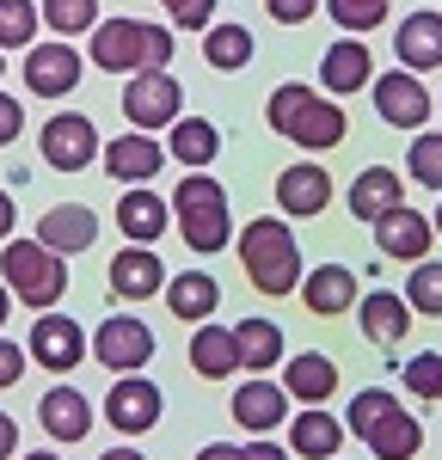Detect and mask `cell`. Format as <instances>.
Here are the masks:
<instances>
[{
  "mask_svg": "<svg viewBox=\"0 0 442 460\" xmlns=\"http://www.w3.org/2000/svg\"><path fill=\"white\" fill-rule=\"evenodd\" d=\"M283 393H295L301 405H326L332 393H338V362L320 350L283 356Z\"/></svg>",
  "mask_w": 442,
  "mask_h": 460,
  "instance_id": "cell-23",
  "label": "cell"
},
{
  "mask_svg": "<svg viewBox=\"0 0 442 460\" xmlns=\"http://www.w3.org/2000/svg\"><path fill=\"white\" fill-rule=\"evenodd\" d=\"M264 123H270L283 142L314 147V154L338 147V142H344V129H350L344 105L320 99V93H314V86H301V80H289V86H277V93H270V105H264Z\"/></svg>",
  "mask_w": 442,
  "mask_h": 460,
  "instance_id": "cell-1",
  "label": "cell"
},
{
  "mask_svg": "<svg viewBox=\"0 0 442 460\" xmlns=\"http://www.w3.org/2000/svg\"><path fill=\"white\" fill-rule=\"evenodd\" d=\"M37 240L49 252H62V258H74V252L99 246V215L86 209V203H56V209H43V221H37Z\"/></svg>",
  "mask_w": 442,
  "mask_h": 460,
  "instance_id": "cell-17",
  "label": "cell"
},
{
  "mask_svg": "<svg viewBox=\"0 0 442 460\" xmlns=\"http://www.w3.org/2000/svg\"><path fill=\"white\" fill-rule=\"evenodd\" d=\"M430 227H437V234H442V197H437V215H430Z\"/></svg>",
  "mask_w": 442,
  "mask_h": 460,
  "instance_id": "cell-51",
  "label": "cell"
},
{
  "mask_svg": "<svg viewBox=\"0 0 442 460\" xmlns=\"http://www.w3.org/2000/svg\"><path fill=\"white\" fill-rule=\"evenodd\" d=\"M99 460H147L142 448H110V455H99Z\"/></svg>",
  "mask_w": 442,
  "mask_h": 460,
  "instance_id": "cell-49",
  "label": "cell"
},
{
  "mask_svg": "<svg viewBox=\"0 0 442 460\" xmlns=\"http://www.w3.org/2000/svg\"><path fill=\"white\" fill-rule=\"evenodd\" d=\"M301 301H307V314H320V319L344 314V307L357 301V277H350L344 264H320V270L301 277Z\"/></svg>",
  "mask_w": 442,
  "mask_h": 460,
  "instance_id": "cell-27",
  "label": "cell"
},
{
  "mask_svg": "<svg viewBox=\"0 0 442 460\" xmlns=\"http://www.w3.org/2000/svg\"><path fill=\"white\" fill-rule=\"evenodd\" d=\"M6 314H13V295L0 288V332H6Z\"/></svg>",
  "mask_w": 442,
  "mask_h": 460,
  "instance_id": "cell-50",
  "label": "cell"
},
{
  "mask_svg": "<svg viewBox=\"0 0 442 460\" xmlns=\"http://www.w3.org/2000/svg\"><path fill=\"white\" fill-rule=\"evenodd\" d=\"M387 411H400V399H393V393H381V387H368V393H357V399H350V411H344V424H350V436L363 442V436H368L375 424H381Z\"/></svg>",
  "mask_w": 442,
  "mask_h": 460,
  "instance_id": "cell-38",
  "label": "cell"
},
{
  "mask_svg": "<svg viewBox=\"0 0 442 460\" xmlns=\"http://www.w3.org/2000/svg\"><path fill=\"white\" fill-rule=\"evenodd\" d=\"M197 460H246V455H240L234 442H209V448H203V455H197Z\"/></svg>",
  "mask_w": 442,
  "mask_h": 460,
  "instance_id": "cell-48",
  "label": "cell"
},
{
  "mask_svg": "<svg viewBox=\"0 0 442 460\" xmlns=\"http://www.w3.org/2000/svg\"><path fill=\"white\" fill-rule=\"evenodd\" d=\"M43 160L56 166V172H86L93 160H99V129H93V117H80V111H56L49 123H43Z\"/></svg>",
  "mask_w": 442,
  "mask_h": 460,
  "instance_id": "cell-7",
  "label": "cell"
},
{
  "mask_svg": "<svg viewBox=\"0 0 442 460\" xmlns=\"http://www.w3.org/2000/svg\"><path fill=\"white\" fill-rule=\"evenodd\" d=\"M37 424L49 442H86V429H93V399L80 387H49L37 399Z\"/></svg>",
  "mask_w": 442,
  "mask_h": 460,
  "instance_id": "cell-14",
  "label": "cell"
},
{
  "mask_svg": "<svg viewBox=\"0 0 442 460\" xmlns=\"http://www.w3.org/2000/svg\"><path fill=\"white\" fill-rule=\"evenodd\" d=\"M166 227H172V203L154 197L147 184H129V197H117V234L129 246H154Z\"/></svg>",
  "mask_w": 442,
  "mask_h": 460,
  "instance_id": "cell-12",
  "label": "cell"
},
{
  "mask_svg": "<svg viewBox=\"0 0 442 460\" xmlns=\"http://www.w3.org/2000/svg\"><path fill=\"white\" fill-rule=\"evenodd\" d=\"M31 362H43L49 375H74L86 356H93V344H86V332L74 325L68 314H37V325H31Z\"/></svg>",
  "mask_w": 442,
  "mask_h": 460,
  "instance_id": "cell-9",
  "label": "cell"
},
{
  "mask_svg": "<svg viewBox=\"0 0 442 460\" xmlns=\"http://www.w3.org/2000/svg\"><path fill=\"white\" fill-rule=\"evenodd\" d=\"M363 442L375 448V460H411L418 448H424V424H418V418H411V411L400 405V411H387L381 424L368 429Z\"/></svg>",
  "mask_w": 442,
  "mask_h": 460,
  "instance_id": "cell-29",
  "label": "cell"
},
{
  "mask_svg": "<svg viewBox=\"0 0 442 460\" xmlns=\"http://www.w3.org/2000/svg\"><path fill=\"white\" fill-rule=\"evenodd\" d=\"M160 411H166V399H160V387L142 381V375H123V381L105 393V424L117 429V436H147V429L160 424Z\"/></svg>",
  "mask_w": 442,
  "mask_h": 460,
  "instance_id": "cell-11",
  "label": "cell"
},
{
  "mask_svg": "<svg viewBox=\"0 0 442 460\" xmlns=\"http://www.w3.org/2000/svg\"><path fill=\"white\" fill-rule=\"evenodd\" d=\"M0 74H6V62H0Z\"/></svg>",
  "mask_w": 442,
  "mask_h": 460,
  "instance_id": "cell-53",
  "label": "cell"
},
{
  "mask_svg": "<svg viewBox=\"0 0 442 460\" xmlns=\"http://www.w3.org/2000/svg\"><path fill=\"white\" fill-rule=\"evenodd\" d=\"M252 31H246V25H209V31H203V62H209V68L216 74H234V68H246V62H252Z\"/></svg>",
  "mask_w": 442,
  "mask_h": 460,
  "instance_id": "cell-33",
  "label": "cell"
},
{
  "mask_svg": "<svg viewBox=\"0 0 442 460\" xmlns=\"http://www.w3.org/2000/svg\"><path fill=\"white\" fill-rule=\"evenodd\" d=\"M25 362H31V356L19 350V344H6V338H0V387H13V381L25 375Z\"/></svg>",
  "mask_w": 442,
  "mask_h": 460,
  "instance_id": "cell-44",
  "label": "cell"
},
{
  "mask_svg": "<svg viewBox=\"0 0 442 460\" xmlns=\"http://www.w3.org/2000/svg\"><path fill=\"white\" fill-rule=\"evenodd\" d=\"M289 442L301 460H332L338 455V442H344V424L332 418V411H320V405H307L301 418L289 424Z\"/></svg>",
  "mask_w": 442,
  "mask_h": 460,
  "instance_id": "cell-30",
  "label": "cell"
},
{
  "mask_svg": "<svg viewBox=\"0 0 442 460\" xmlns=\"http://www.w3.org/2000/svg\"><path fill=\"white\" fill-rule=\"evenodd\" d=\"M405 166H411V178H418L424 190L442 197V136L437 129H418V142L405 147Z\"/></svg>",
  "mask_w": 442,
  "mask_h": 460,
  "instance_id": "cell-37",
  "label": "cell"
},
{
  "mask_svg": "<svg viewBox=\"0 0 442 460\" xmlns=\"http://www.w3.org/2000/svg\"><path fill=\"white\" fill-rule=\"evenodd\" d=\"M123 117L136 123V129H172L184 117V93H179V80L166 68H142V74H129V86H123Z\"/></svg>",
  "mask_w": 442,
  "mask_h": 460,
  "instance_id": "cell-6",
  "label": "cell"
},
{
  "mask_svg": "<svg viewBox=\"0 0 442 460\" xmlns=\"http://www.w3.org/2000/svg\"><path fill=\"white\" fill-rule=\"evenodd\" d=\"M37 13H43V25L56 37H80L99 25V0H43Z\"/></svg>",
  "mask_w": 442,
  "mask_h": 460,
  "instance_id": "cell-35",
  "label": "cell"
},
{
  "mask_svg": "<svg viewBox=\"0 0 442 460\" xmlns=\"http://www.w3.org/2000/svg\"><path fill=\"white\" fill-rule=\"evenodd\" d=\"M190 368L203 375V381H227L234 368H240V344H234V325H197V338H190Z\"/></svg>",
  "mask_w": 442,
  "mask_h": 460,
  "instance_id": "cell-25",
  "label": "cell"
},
{
  "mask_svg": "<svg viewBox=\"0 0 442 460\" xmlns=\"http://www.w3.org/2000/svg\"><path fill=\"white\" fill-rule=\"evenodd\" d=\"M166 13H172L179 31H209L216 25V0H166Z\"/></svg>",
  "mask_w": 442,
  "mask_h": 460,
  "instance_id": "cell-41",
  "label": "cell"
},
{
  "mask_svg": "<svg viewBox=\"0 0 442 460\" xmlns=\"http://www.w3.org/2000/svg\"><path fill=\"white\" fill-rule=\"evenodd\" d=\"M357 319H363V338L381 344V350L405 344V332H411V307H405V295H393V288L363 295V301H357Z\"/></svg>",
  "mask_w": 442,
  "mask_h": 460,
  "instance_id": "cell-21",
  "label": "cell"
},
{
  "mask_svg": "<svg viewBox=\"0 0 442 460\" xmlns=\"http://www.w3.org/2000/svg\"><path fill=\"white\" fill-rule=\"evenodd\" d=\"M344 203H350V215H357V221H368V227H375L387 209H400V203H405V178L393 172V166H363Z\"/></svg>",
  "mask_w": 442,
  "mask_h": 460,
  "instance_id": "cell-22",
  "label": "cell"
},
{
  "mask_svg": "<svg viewBox=\"0 0 442 460\" xmlns=\"http://www.w3.org/2000/svg\"><path fill=\"white\" fill-rule=\"evenodd\" d=\"M13 221H19V209H13V197H6V190H0V246H6V240H13Z\"/></svg>",
  "mask_w": 442,
  "mask_h": 460,
  "instance_id": "cell-47",
  "label": "cell"
},
{
  "mask_svg": "<svg viewBox=\"0 0 442 460\" xmlns=\"http://www.w3.org/2000/svg\"><path fill=\"white\" fill-rule=\"evenodd\" d=\"M0 283H6L13 301L49 314V307L68 295V258L49 252L43 240H6V246H0Z\"/></svg>",
  "mask_w": 442,
  "mask_h": 460,
  "instance_id": "cell-3",
  "label": "cell"
},
{
  "mask_svg": "<svg viewBox=\"0 0 442 460\" xmlns=\"http://www.w3.org/2000/svg\"><path fill=\"white\" fill-rule=\"evenodd\" d=\"M264 6H270V19H277V25H301V19H314V6H320V0H264Z\"/></svg>",
  "mask_w": 442,
  "mask_h": 460,
  "instance_id": "cell-43",
  "label": "cell"
},
{
  "mask_svg": "<svg viewBox=\"0 0 442 460\" xmlns=\"http://www.w3.org/2000/svg\"><path fill=\"white\" fill-rule=\"evenodd\" d=\"M93 356L105 368H117V375H136V368H147V356H154V332L136 314H110V319H99Z\"/></svg>",
  "mask_w": 442,
  "mask_h": 460,
  "instance_id": "cell-10",
  "label": "cell"
},
{
  "mask_svg": "<svg viewBox=\"0 0 442 460\" xmlns=\"http://www.w3.org/2000/svg\"><path fill=\"white\" fill-rule=\"evenodd\" d=\"M326 6H332V19H338V31H350V37L375 31L387 19V0H326Z\"/></svg>",
  "mask_w": 442,
  "mask_h": 460,
  "instance_id": "cell-39",
  "label": "cell"
},
{
  "mask_svg": "<svg viewBox=\"0 0 442 460\" xmlns=\"http://www.w3.org/2000/svg\"><path fill=\"white\" fill-rule=\"evenodd\" d=\"M166 288V264L154 258V246H123L110 258V295L117 301H147Z\"/></svg>",
  "mask_w": 442,
  "mask_h": 460,
  "instance_id": "cell-19",
  "label": "cell"
},
{
  "mask_svg": "<svg viewBox=\"0 0 442 460\" xmlns=\"http://www.w3.org/2000/svg\"><path fill=\"white\" fill-rule=\"evenodd\" d=\"M277 203H283V215H320L332 203V178L326 166H289V172L277 178Z\"/></svg>",
  "mask_w": 442,
  "mask_h": 460,
  "instance_id": "cell-26",
  "label": "cell"
},
{
  "mask_svg": "<svg viewBox=\"0 0 442 460\" xmlns=\"http://www.w3.org/2000/svg\"><path fill=\"white\" fill-rule=\"evenodd\" d=\"M25 86H31L37 99H68L74 86H80V49L68 43H43L25 56Z\"/></svg>",
  "mask_w": 442,
  "mask_h": 460,
  "instance_id": "cell-16",
  "label": "cell"
},
{
  "mask_svg": "<svg viewBox=\"0 0 442 460\" xmlns=\"http://www.w3.org/2000/svg\"><path fill=\"white\" fill-rule=\"evenodd\" d=\"M172 221H179V234H184L190 252H221L227 234H234V221H227V190H221L209 172H190L179 190H172Z\"/></svg>",
  "mask_w": 442,
  "mask_h": 460,
  "instance_id": "cell-5",
  "label": "cell"
},
{
  "mask_svg": "<svg viewBox=\"0 0 442 460\" xmlns=\"http://www.w3.org/2000/svg\"><path fill=\"white\" fill-rule=\"evenodd\" d=\"M289 418V393H283V381H264V375H252L246 387L234 393V424L252 429V436H264V429H277Z\"/></svg>",
  "mask_w": 442,
  "mask_h": 460,
  "instance_id": "cell-20",
  "label": "cell"
},
{
  "mask_svg": "<svg viewBox=\"0 0 442 460\" xmlns=\"http://www.w3.org/2000/svg\"><path fill=\"white\" fill-rule=\"evenodd\" d=\"M43 25L37 0H0V49H25Z\"/></svg>",
  "mask_w": 442,
  "mask_h": 460,
  "instance_id": "cell-36",
  "label": "cell"
},
{
  "mask_svg": "<svg viewBox=\"0 0 442 460\" xmlns=\"http://www.w3.org/2000/svg\"><path fill=\"white\" fill-rule=\"evenodd\" d=\"M25 460H62V455H49V448H37V455H25Z\"/></svg>",
  "mask_w": 442,
  "mask_h": 460,
  "instance_id": "cell-52",
  "label": "cell"
},
{
  "mask_svg": "<svg viewBox=\"0 0 442 460\" xmlns=\"http://www.w3.org/2000/svg\"><path fill=\"white\" fill-rule=\"evenodd\" d=\"M160 166H166V147L154 142L147 129H129V136L105 142V172L117 178V184H154Z\"/></svg>",
  "mask_w": 442,
  "mask_h": 460,
  "instance_id": "cell-15",
  "label": "cell"
},
{
  "mask_svg": "<svg viewBox=\"0 0 442 460\" xmlns=\"http://www.w3.org/2000/svg\"><path fill=\"white\" fill-rule=\"evenodd\" d=\"M234 252H240V264H246L258 295H295V283H301V246H295L289 221H277V215L246 221V234H240Z\"/></svg>",
  "mask_w": 442,
  "mask_h": 460,
  "instance_id": "cell-2",
  "label": "cell"
},
{
  "mask_svg": "<svg viewBox=\"0 0 442 460\" xmlns=\"http://www.w3.org/2000/svg\"><path fill=\"white\" fill-rule=\"evenodd\" d=\"M393 56H400L411 74L442 68V13H411L393 37Z\"/></svg>",
  "mask_w": 442,
  "mask_h": 460,
  "instance_id": "cell-24",
  "label": "cell"
},
{
  "mask_svg": "<svg viewBox=\"0 0 442 460\" xmlns=\"http://www.w3.org/2000/svg\"><path fill=\"white\" fill-rule=\"evenodd\" d=\"M93 62L105 74H142L172 62V31L147 19H99L93 25Z\"/></svg>",
  "mask_w": 442,
  "mask_h": 460,
  "instance_id": "cell-4",
  "label": "cell"
},
{
  "mask_svg": "<svg viewBox=\"0 0 442 460\" xmlns=\"http://www.w3.org/2000/svg\"><path fill=\"white\" fill-rule=\"evenodd\" d=\"M240 455L246 460H289V448H283V442H246Z\"/></svg>",
  "mask_w": 442,
  "mask_h": 460,
  "instance_id": "cell-45",
  "label": "cell"
},
{
  "mask_svg": "<svg viewBox=\"0 0 442 460\" xmlns=\"http://www.w3.org/2000/svg\"><path fill=\"white\" fill-rule=\"evenodd\" d=\"M400 295H405V307H411V314H430V319H442V264L418 258Z\"/></svg>",
  "mask_w": 442,
  "mask_h": 460,
  "instance_id": "cell-34",
  "label": "cell"
},
{
  "mask_svg": "<svg viewBox=\"0 0 442 460\" xmlns=\"http://www.w3.org/2000/svg\"><path fill=\"white\" fill-rule=\"evenodd\" d=\"M430 240H437V227H430V215L418 209H387L381 221H375V246H381V258H405V264H418L424 252H430Z\"/></svg>",
  "mask_w": 442,
  "mask_h": 460,
  "instance_id": "cell-13",
  "label": "cell"
},
{
  "mask_svg": "<svg viewBox=\"0 0 442 460\" xmlns=\"http://www.w3.org/2000/svg\"><path fill=\"white\" fill-rule=\"evenodd\" d=\"M19 129H25V105L0 93V147H13V142H19Z\"/></svg>",
  "mask_w": 442,
  "mask_h": 460,
  "instance_id": "cell-42",
  "label": "cell"
},
{
  "mask_svg": "<svg viewBox=\"0 0 442 460\" xmlns=\"http://www.w3.org/2000/svg\"><path fill=\"white\" fill-rule=\"evenodd\" d=\"M368 80H375L368 43L363 37H338V43L326 49V62H320V86H326L332 99H350V93H363Z\"/></svg>",
  "mask_w": 442,
  "mask_h": 460,
  "instance_id": "cell-18",
  "label": "cell"
},
{
  "mask_svg": "<svg viewBox=\"0 0 442 460\" xmlns=\"http://www.w3.org/2000/svg\"><path fill=\"white\" fill-rule=\"evenodd\" d=\"M368 86H375V111H381V123H393V129H424L430 111H437V99L418 86V74H411V68L375 74Z\"/></svg>",
  "mask_w": 442,
  "mask_h": 460,
  "instance_id": "cell-8",
  "label": "cell"
},
{
  "mask_svg": "<svg viewBox=\"0 0 442 460\" xmlns=\"http://www.w3.org/2000/svg\"><path fill=\"white\" fill-rule=\"evenodd\" d=\"M166 307L190 325H203V319L221 307V283L216 277H203V270H184V277H166Z\"/></svg>",
  "mask_w": 442,
  "mask_h": 460,
  "instance_id": "cell-28",
  "label": "cell"
},
{
  "mask_svg": "<svg viewBox=\"0 0 442 460\" xmlns=\"http://www.w3.org/2000/svg\"><path fill=\"white\" fill-rule=\"evenodd\" d=\"M234 344H240V362L264 375V368H277L283 362V325L277 319H240L234 325Z\"/></svg>",
  "mask_w": 442,
  "mask_h": 460,
  "instance_id": "cell-31",
  "label": "cell"
},
{
  "mask_svg": "<svg viewBox=\"0 0 442 460\" xmlns=\"http://www.w3.org/2000/svg\"><path fill=\"white\" fill-rule=\"evenodd\" d=\"M166 154H179L190 172H203V166L221 154V129L209 123V117H179V123H172V142H166Z\"/></svg>",
  "mask_w": 442,
  "mask_h": 460,
  "instance_id": "cell-32",
  "label": "cell"
},
{
  "mask_svg": "<svg viewBox=\"0 0 442 460\" xmlns=\"http://www.w3.org/2000/svg\"><path fill=\"white\" fill-rule=\"evenodd\" d=\"M405 393L418 399H442V350H424L405 362Z\"/></svg>",
  "mask_w": 442,
  "mask_h": 460,
  "instance_id": "cell-40",
  "label": "cell"
},
{
  "mask_svg": "<svg viewBox=\"0 0 442 460\" xmlns=\"http://www.w3.org/2000/svg\"><path fill=\"white\" fill-rule=\"evenodd\" d=\"M13 455H19V424L0 411V460H13Z\"/></svg>",
  "mask_w": 442,
  "mask_h": 460,
  "instance_id": "cell-46",
  "label": "cell"
}]
</instances>
